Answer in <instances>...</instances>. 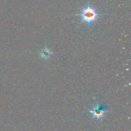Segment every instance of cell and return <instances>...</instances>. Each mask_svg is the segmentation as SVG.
<instances>
[{"label":"cell","mask_w":131,"mask_h":131,"mask_svg":"<svg viewBox=\"0 0 131 131\" xmlns=\"http://www.w3.org/2000/svg\"><path fill=\"white\" fill-rule=\"evenodd\" d=\"M102 14H98L96 12V10L92 6H90V3L88 4L86 7L84 8L79 14H75V16H79L81 19V23L85 22L88 24H91L95 23Z\"/></svg>","instance_id":"6da1fadb"},{"label":"cell","mask_w":131,"mask_h":131,"mask_svg":"<svg viewBox=\"0 0 131 131\" xmlns=\"http://www.w3.org/2000/svg\"><path fill=\"white\" fill-rule=\"evenodd\" d=\"M107 111V106H102L99 103V102H98L97 106L93 107L92 110H89V112L92 115L93 118L99 120V119H102L104 116Z\"/></svg>","instance_id":"7a4b0ae2"},{"label":"cell","mask_w":131,"mask_h":131,"mask_svg":"<svg viewBox=\"0 0 131 131\" xmlns=\"http://www.w3.org/2000/svg\"><path fill=\"white\" fill-rule=\"evenodd\" d=\"M52 51L47 47H44L40 52V56L43 60H48L52 56Z\"/></svg>","instance_id":"3957f363"}]
</instances>
